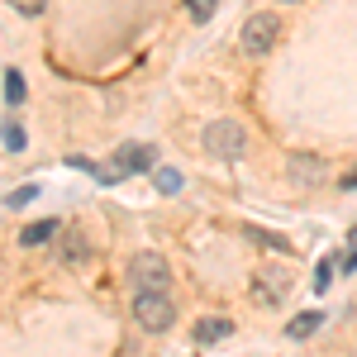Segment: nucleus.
Returning <instances> with one entry per match:
<instances>
[{
  "label": "nucleus",
  "instance_id": "7",
  "mask_svg": "<svg viewBox=\"0 0 357 357\" xmlns=\"http://www.w3.org/2000/svg\"><path fill=\"white\" fill-rule=\"evenodd\" d=\"M224 333H234V319H215V314H210V319H200V324H195V343H220Z\"/></svg>",
  "mask_w": 357,
  "mask_h": 357
},
{
  "label": "nucleus",
  "instance_id": "6",
  "mask_svg": "<svg viewBox=\"0 0 357 357\" xmlns=\"http://www.w3.org/2000/svg\"><path fill=\"white\" fill-rule=\"evenodd\" d=\"M286 176H291L296 186H319V181H329V162L314 158V153H296V158L286 162Z\"/></svg>",
  "mask_w": 357,
  "mask_h": 357
},
{
  "label": "nucleus",
  "instance_id": "14",
  "mask_svg": "<svg viewBox=\"0 0 357 357\" xmlns=\"http://www.w3.org/2000/svg\"><path fill=\"white\" fill-rule=\"evenodd\" d=\"M5 148H10V153L24 148V129H20V124H5Z\"/></svg>",
  "mask_w": 357,
  "mask_h": 357
},
{
  "label": "nucleus",
  "instance_id": "9",
  "mask_svg": "<svg viewBox=\"0 0 357 357\" xmlns=\"http://www.w3.org/2000/svg\"><path fill=\"white\" fill-rule=\"evenodd\" d=\"M53 234H57V220H38V224H24L20 243H24V248H38V243H48Z\"/></svg>",
  "mask_w": 357,
  "mask_h": 357
},
{
  "label": "nucleus",
  "instance_id": "11",
  "mask_svg": "<svg viewBox=\"0 0 357 357\" xmlns=\"http://www.w3.org/2000/svg\"><path fill=\"white\" fill-rule=\"evenodd\" d=\"M153 181H158V191H162V195H176L181 186H186V176H181L176 167H158V176H153Z\"/></svg>",
  "mask_w": 357,
  "mask_h": 357
},
{
  "label": "nucleus",
  "instance_id": "5",
  "mask_svg": "<svg viewBox=\"0 0 357 357\" xmlns=\"http://www.w3.org/2000/svg\"><path fill=\"white\" fill-rule=\"evenodd\" d=\"M129 281H134V291H158V296H167L172 272H167V262L158 252H138L134 267H129Z\"/></svg>",
  "mask_w": 357,
  "mask_h": 357
},
{
  "label": "nucleus",
  "instance_id": "18",
  "mask_svg": "<svg viewBox=\"0 0 357 357\" xmlns=\"http://www.w3.org/2000/svg\"><path fill=\"white\" fill-rule=\"evenodd\" d=\"M329 286V262H319V272H314V291H324Z\"/></svg>",
  "mask_w": 357,
  "mask_h": 357
},
{
  "label": "nucleus",
  "instance_id": "17",
  "mask_svg": "<svg viewBox=\"0 0 357 357\" xmlns=\"http://www.w3.org/2000/svg\"><path fill=\"white\" fill-rule=\"evenodd\" d=\"M33 195H38V186H20V191L10 195V205H29V200H33Z\"/></svg>",
  "mask_w": 357,
  "mask_h": 357
},
{
  "label": "nucleus",
  "instance_id": "12",
  "mask_svg": "<svg viewBox=\"0 0 357 357\" xmlns=\"http://www.w3.org/2000/svg\"><path fill=\"white\" fill-rule=\"evenodd\" d=\"M5 105H15V110H20V105H24V77H20V72H15V67H10V72H5Z\"/></svg>",
  "mask_w": 357,
  "mask_h": 357
},
{
  "label": "nucleus",
  "instance_id": "2",
  "mask_svg": "<svg viewBox=\"0 0 357 357\" xmlns=\"http://www.w3.org/2000/svg\"><path fill=\"white\" fill-rule=\"evenodd\" d=\"M134 319L148 333H167L176 324V305L172 296H158V291H134Z\"/></svg>",
  "mask_w": 357,
  "mask_h": 357
},
{
  "label": "nucleus",
  "instance_id": "16",
  "mask_svg": "<svg viewBox=\"0 0 357 357\" xmlns=\"http://www.w3.org/2000/svg\"><path fill=\"white\" fill-rule=\"evenodd\" d=\"M10 5H15V10H20V15H38V10H43V5H48V0H10Z\"/></svg>",
  "mask_w": 357,
  "mask_h": 357
},
{
  "label": "nucleus",
  "instance_id": "3",
  "mask_svg": "<svg viewBox=\"0 0 357 357\" xmlns=\"http://www.w3.org/2000/svg\"><path fill=\"white\" fill-rule=\"evenodd\" d=\"M205 153H215V158H243L248 153V134L243 124H234V119H215L210 129H205Z\"/></svg>",
  "mask_w": 357,
  "mask_h": 357
},
{
  "label": "nucleus",
  "instance_id": "1",
  "mask_svg": "<svg viewBox=\"0 0 357 357\" xmlns=\"http://www.w3.org/2000/svg\"><path fill=\"white\" fill-rule=\"evenodd\" d=\"M276 38H281V20H276L272 10L248 15V20H243V33H238V43H243L248 57H267L276 48Z\"/></svg>",
  "mask_w": 357,
  "mask_h": 357
},
{
  "label": "nucleus",
  "instance_id": "19",
  "mask_svg": "<svg viewBox=\"0 0 357 357\" xmlns=\"http://www.w3.org/2000/svg\"><path fill=\"white\" fill-rule=\"evenodd\" d=\"M343 191H357V167L348 172V176H343Z\"/></svg>",
  "mask_w": 357,
  "mask_h": 357
},
{
  "label": "nucleus",
  "instance_id": "10",
  "mask_svg": "<svg viewBox=\"0 0 357 357\" xmlns=\"http://www.w3.org/2000/svg\"><path fill=\"white\" fill-rule=\"evenodd\" d=\"M276 291H281V276H257V281H252V301H262V305L281 301Z\"/></svg>",
  "mask_w": 357,
  "mask_h": 357
},
{
  "label": "nucleus",
  "instance_id": "8",
  "mask_svg": "<svg viewBox=\"0 0 357 357\" xmlns=\"http://www.w3.org/2000/svg\"><path fill=\"white\" fill-rule=\"evenodd\" d=\"M319 324H324V314H319V310H305V314H296V319L286 324V338H310Z\"/></svg>",
  "mask_w": 357,
  "mask_h": 357
},
{
  "label": "nucleus",
  "instance_id": "13",
  "mask_svg": "<svg viewBox=\"0 0 357 357\" xmlns=\"http://www.w3.org/2000/svg\"><path fill=\"white\" fill-rule=\"evenodd\" d=\"M62 257H67V262H82V257H86V238H82V234H72V238L62 243Z\"/></svg>",
  "mask_w": 357,
  "mask_h": 357
},
{
  "label": "nucleus",
  "instance_id": "15",
  "mask_svg": "<svg viewBox=\"0 0 357 357\" xmlns=\"http://www.w3.org/2000/svg\"><path fill=\"white\" fill-rule=\"evenodd\" d=\"M186 10H191V20H210L215 15V0H186Z\"/></svg>",
  "mask_w": 357,
  "mask_h": 357
},
{
  "label": "nucleus",
  "instance_id": "4",
  "mask_svg": "<svg viewBox=\"0 0 357 357\" xmlns=\"http://www.w3.org/2000/svg\"><path fill=\"white\" fill-rule=\"evenodd\" d=\"M153 167V148L148 143H119L110 167H100V181H124L129 172H148Z\"/></svg>",
  "mask_w": 357,
  "mask_h": 357
}]
</instances>
